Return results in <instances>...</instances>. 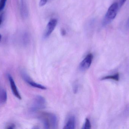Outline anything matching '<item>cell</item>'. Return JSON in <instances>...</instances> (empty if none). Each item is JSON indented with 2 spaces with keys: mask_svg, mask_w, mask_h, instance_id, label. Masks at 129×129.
Returning a JSON list of instances; mask_svg holds the SVG:
<instances>
[{
  "mask_svg": "<svg viewBox=\"0 0 129 129\" xmlns=\"http://www.w3.org/2000/svg\"><path fill=\"white\" fill-rule=\"evenodd\" d=\"M126 1V0H120V7L122 6L124 4Z\"/></svg>",
  "mask_w": 129,
  "mask_h": 129,
  "instance_id": "16",
  "label": "cell"
},
{
  "mask_svg": "<svg viewBox=\"0 0 129 129\" xmlns=\"http://www.w3.org/2000/svg\"><path fill=\"white\" fill-rule=\"evenodd\" d=\"M118 8V4L116 2L113 4L109 7L103 20V25H106L115 18L117 14Z\"/></svg>",
  "mask_w": 129,
  "mask_h": 129,
  "instance_id": "2",
  "label": "cell"
},
{
  "mask_svg": "<svg viewBox=\"0 0 129 129\" xmlns=\"http://www.w3.org/2000/svg\"><path fill=\"white\" fill-rule=\"evenodd\" d=\"M7 95L6 91L4 89L0 90V104H4L7 101Z\"/></svg>",
  "mask_w": 129,
  "mask_h": 129,
  "instance_id": "10",
  "label": "cell"
},
{
  "mask_svg": "<svg viewBox=\"0 0 129 129\" xmlns=\"http://www.w3.org/2000/svg\"><path fill=\"white\" fill-rule=\"evenodd\" d=\"M57 23V20L56 19H52L49 21L47 25L44 35H43L44 38H47L50 36L55 28H56Z\"/></svg>",
  "mask_w": 129,
  "mask_h": 129,
  "instance_id": "5",
  "label": "cell"
},
{
  "mask_svg": "<svg viewBox=\"0 0 129 129\" xmlns=\"http://www.w3.org/2000/svg\"><path fill=\"white\" fill-rule=\"evenodd\" d=\"M20 10L21 15L23 18L24 19L27 18L28 14V12L25 0H21Z\"/></svg>",
  "mask_w": 129,
  "mask_h": 129,
  "instance_id": "9",
  "label": "cell"
},
{
  "mask_svg": "<svg viewBox=\"0 0 129 129\" xmlns=\"http://www.w3.org/2000/svg\"><path fill=\"white\" fill-rule=\"evenodd\" d=\"M76 125V120L75 117L71 116L68 117L64 126V129H74Z\"/></svg>",
  "mask_w": 129,
  "mask_h": 129,
  "instance_id": "8",
  "label": "cell"
},
{
  "mask_svg": "<svg viewBox=\"0 0 129 129\" xmlns=\"http://www.w3.org/2000/svg\"><path fill=\"white\" fill-rule=\"evenodd\" d=\"M91 126L90 121H89V119L87 118V119H86L85 121V123H84V124L83 126L82 129H90L91 128Z\"/></svg>",
  "mask_w": 129,
  "mask_h": 129,
  "instance_id": "12",
  "label": "cell"
},
{
  "mask_svg": "<svg viewBox=\"0 0 129 129\" xmlns=\"http://www.w3.org/2000/svg\"><path fill=\"white\" fill-rule=\"evenodd\" d=\"M127 26H128V27L129 28V19L128 20V22H127Z\"/></svg>",
  "mask_w": 129,
  "mask_h": 129,
  "instance_id": "19",
  "label": "cell"
},
{
  "mask_svg": "<svg viewBox=\"0 0 129 129\" xmlns=\"http://www.w3.org/2000/svg\"><path fill=\"white\" fill-rule=\"evenodd\" d=\"M61 34L63 36H64L66 34V32L64 29H62L61 30Z\"/></svg>",
  "mask_w": 129,
  "mask_h": 129,
  "instance_id": "17",
  "label": "cell"
},
{
  "mask_svg": "<svg viewBox=\"0 0 129 129\" xmlns=\"http://www.w3.org/2000/svg\"><path fill=\"white\" fill-rule=\"evenodd\" d=\"M2 19H3V14H1L0 15V25L2 22Z\"/></svg>",
  "mask_w": 129,
  "mask_h": 129,
  "instance_id": "18",
  "label": "cell"
},
{
  "mask_svg": "<svg viewBox=\"0 0 129 129\" xmlns=\"http://www.w3.org/2000/svg\"><path fill=\"white\" fill-rule=\"evenodd\" d=\"M7 0H0V12L4 9Z\"/></svg>",
  "mask_w": 129,
  "mask_h": 129,
  "instance_id": "13",
  "label": "cell"
},
{
  "mask_svg": "<svg viewBox=\"0 0 129 129\" xmlns=\"http://www.w3.org/2000/svg\"><path fill=\"white\" fill-rule=\"evenodd\" d=\"M2 39V36L1 35V34H0V42H1V40Z\"/></svg>",
  "mask_w": 129,
  "mask_h": 129,
  "instance_id": "20",
  "label": "cell"
},
{
  "mask_svg": "<svg viewBox=\"0 0 129 129\" xmlns=\"http://www.w3.org/2000/svg\"><path fill=\"white\" fill-rule=\"evenodd\" d=\"M107 79H112L116 80V81H119V73H116L113 75L103 77L102 79V80H105Z\"/></svg>",
  "mask_w": 129,
  "mask_h": 129,
  "instance_id": "11",
  "label": "cell"
},
{
  "mask_svg": "<svg viewBox=\"0 0 129 129\" xmlns=\"http://www.w3.org/2000/svg\"><path fill=\"white\" fill-rule=\"evenodd\" d=\"M45 129H57L58 120L56 116L51 113H43L39 117Z\"/></svg>",
  "mask_w": 129,
  "mask_h": 129,
  "instance_id": "1",
  "label": "cell"
},
{
  "mask_svg": "<svg viewBox=\"0 0 129 129\" xmlns=\"http://www.w3.org/2000/svg\"><path fill=\"white\" fill-rule=\"evenodd\" d=\"M46 107V101L45 98L41 95H38L34 99L33 104L30 108V111L32 113H35L44 109Z\"/></svg>",
  "mask_w": 129,
  "mask_h": 129,
  "instance_id": "3",
  "label": "cell"
},
{
  "mask_svg": "<svg viewBox=\"0 0 129 129\" xmlns=\"http://www.w3.org/2000/svg\"><path fill=\"white\" fill-rule=\"evenodd\" d=\"M24 80L31 86L34 87V88H37L39 89H42V90H46L47 89V88L44 86L42 85L41 84L39 83H36L35 82L33 81L26 74H24Z\"/></svg>",
  "mask_w": 129,
  "mask_h": 129,
  "instance_id": "7",
  "label": "cell"
},
{
  "mask_svg": "<svg viewBox=\"0 0 129 129\" xmlns=\"http://www.w3.org/2000/svg\"><path fill=\"white\" fill-rule=\"evenodd\" d=\"M8 77L10 83V85L13 94L14 95V96L16 97L18 99L21 100L22 97H21V95L18 91L14 80L10 75H8Z\"/></svg>",
  "mask_w": 129,
  "mask_h": 129,
  "instance_id": "6",
  "label": "cell"
},
{
  "mask_svg": "<svg viewBox=\"0 0 129 129\" xmlns=\"http://www.w3.org/2000/svg\"><path fill=\"white\" fill-rule=\"evenodd\" d=\"M48 0H40L39 2V6L40 7H43L44 6L47 2Z\"/></svg>",
  "mask_w": 129,
  "mask_h": 129,
  "instance_id": "14",
  "label": "cell"
},
{
  "mask_svg": "<svg viewBox=\"0 0 129 129\" xmlns=\"http://www.w3.org/2000/svg\"><path fill=\"white\" fill-rule=\"evenodd\" d=\"M93 59V56L92 54H88L80 64L79 70L81 71H85L88 69L91 64Z\"/></svg>",
  "mask_w": 129,
  "mask_h": 129,
  "instance_id": "4",
  "label": "cell"
},
{
  "mask_svg": "<svg viewBox=\"0 0 129 129\" xmlns=\"http://www.w3.org/2000/svg\"><path fill=\"white\" fill-rule=\"evenodd\" d=\"M15 127V125H14V124H11L8 126L6 128L8 129H14Z\"/></svg>",
  "mask_w": 129,
  "mask_h": 129,
  "instance_id": "15",
  "label": "cell"
}]
</instances>
